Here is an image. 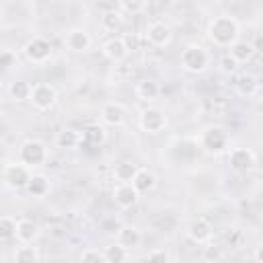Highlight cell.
I'll return each mask as SVG.
<instances>
[{"mask_svg":"<svg viewBox=\"0 0 263 263\" xmlns=\"http://www.w3.org/2000/svg\"><path fill=\"white\" fill-rule=\"evenodd\" d=\"M208 39L218 47H230L236 39H240V25L230 14L214 16L208 23Z\"/></svg>","mask_w":263,"mask_h":263,"instance_id":"1","label":"cell"},{"mask_svg":"<svg viewBox=\"0 0 263 263\" xmlns=\"http://www.w3.org/2000/svg\"><path fill=\"white\" fill-rule=\"evenodd\" d=\"M210 66V53L199 43H189L181 49V68L191 74H201Z\"/></svg>","mask_w":263,"mask_h":263,"instance_id":"2","label":"cell"},{"mask_svg":"<svg viewBox=\"0 0 263 263\" xmlns=\"http://www.w3.org/2000/svg\"><path fill=\"white\" fill-rule=\"evenodd\" d=\"M228 144H230L228 132L220 125H210L199 136V146L208 154H222L228 150Z\"/></svg>","mask_w":263,"mask_h":263,"instance_id":"3","label":"cell"},{"mask_svg":"<svg viewBox=\"0 0 263 263\" xmlns=\"http://www.w3.org/2000/svg\"><path fill=\"white\" fill-rule=\"evenodd\" d=\"M18 160L29 168L43 166L49 160V150L41 140H27L18 148Z\"/></svg>","mask_w":263,"mask_h":263,"instance_id":"4","label":"cell"},{"mask_svg":"<svg viewBox=\"0 0 263 263\" xmlns=\"http://www.w3.org/2000/svg\"><path fill=\"white\" fill-rule=\"evenodd\" d=\"M29 101L37 111H49L58 101V90L49 82H37L31 86Z\"/></svg>","mask_w":263,"mask_h":263,"instance_id":"5","label":"cell"},{"mask_svg":"<svg viewBox=\"0 0 263 263\" xmlns=\"http://www.w3.org/2000/svg\"><path fill=\"white\" fill-rule=\"evenodd\" d=\"M51 43L43 37H33L23 45V53L31 64H45L51 58Z\"/></svg>","mask_w":263,"mask_h":263,"instance_id":"6","label":"cell"},{"mask_svg":"<svg viewBox=\"0 0 263 263\" xmlns=\"http://www.w3.org/2000/svg\"><path fill=\"white\" fill-rule=\"evenodd\" d=\"M138 123H140V129L146 132V134H160V132L166 127L168 119H166V115H164L162 109L148 107V109H144V111L140 113Z\"/></svg>","mask_w":263,"mask_h":263,"instance_id":"7","label":"cell"},{"mask_svg":"<svg viewBox=\"0 0 263 263\" xmlns=\"http://www.w3.org/2000/svg\"><path fill=\"white\" fill-rule=\"evenodd\" d=\"M31 179V168L25 166L21 160L18 162H8L4 166V181L12 189H25V185Z\"/></svg>","mask_w":263,"mask_h":263,"instance_id":"8","label":"cell"},{"mask_svg":"<svg viewBox=\"0 0 263 263\" xmlns=\"http://www.w3.org/2000/svg\"><path fill=\"white\" fill-rule=\"evenodd\" d=\"M228 164L236 173H247L257 164V156L251 148H232L228 152Z\"/></svg>","mask_w":263,"mask_h":263,"instance_id":"9","label":"cell"},{"mask_svg":"<svg viewBox=\"0 0 263 263\" xmlns=\"http://www.w3.org/2000/svg\"><path fill=\"white\" fill-rule=\"evenodd\" d=\"M173 39V31L168 25L156 21V23H150L148 29H146V41L154 47H166Z\"/></svg>","mask_w":263,"mask_h":263,"instance_id":"10","label":"cell"},{"mask_svg":"<svg viewBox=\"0 0 263 263\" xmlns=\"http://www.w3.org/2000/svg\"><path fill=\"white\" fill-rule=\"evenodd\" d=\"M187 236L195 245H208L212 240V236H214V228H212V224L205 218H195L187 226Z\"/></svg>","mask_w":263,"mask_h":263,"instance_id":"11","label":"cell"},{"mask_svg":"<svg viewBox=\"0 0 263 263\" xmlns=\"http://www.w3.org/2000/svg\"><path fill=\"white\" fill-rule=\"evenodd\" d=\"M64 43H66V47H68L70 51H74V53H84V51L90 49L92 39H90V35H88L86 29H72V31L66 33Z\"/></svg>","mask_w":263,"mask_h":263,"instance_id":"12","label":"cell"},{"mask_svg":"<svg viewBox=\"0 0 263 263\" xmlns=\"http://www.w3.org/2000/svg\"><path fill=\"white\" fill-rule=\"evenodd\" d=\"M101 119L105 125H111V127H121L127 119V109L121 105V103H107L103 105L101 109Z\"/></svg>","mask_w":263,"mask_h":263,"instance_id":"13","label":"cell"},{"mask_svg":"<svg viewBox=\"0 0 263 263\" xmlns=\"http://www.w3.org/2000/svg\"><path fill=\"white\" fill-rule=\"evenodd\" d=\"M113 199L117 203V208L121 210H129L138 203L140 199V193L136 191V187L132 183H119L115 189H113Z\"/></svg>","mask_w":263,"mask_h":263,"instance_id":"14","label":"cell"},{"mask_svg":"<svg viewBox=\"0 0 263 263\" xmlns=\"http://www.w3.org/2000/svg\"><path fill=\"white\" fill-rule=\"evenodd\" d=\"M103 55L107 60H111L113 64H121L127 55H129V49L123 41V37H111L103 43Z\"/></svg>","mask_w":263,"mask_h":263,"instance_id":"15","label":"cell"},{"mask_svg":"<svg viewBox=\"0 0 263 263\" xmlns=\"http://www.w3.org/2000/svg\"><path fill=\"white\" fill-rule=\"evenodd\" d=\"M228 49H230V51H228V55H230L238 66H240V64L251 62V60H253V55L257 53L255 45H253L251 41H247V39H236Z\"/></svg>","mask_w":263,"mask_h":263,"instance_id":"16","label":"cell"},{"mask_svg":"<svg viewBox=\"0 0 263 263\" xmlns=\"http://www.w3.org/2000/svg\"><path fill=\"white\" fill-rule=\"evenodd\" d=\"M115 242L129 251V249H134V247H138L142 242V230L138 226H134V224H125V226H121L117 230Z\"/></svg>","mask_w":263,"mask_h":263,"instance_id":"17","label":"cell"},{"mask_svg":"<svg viewBox=\"0 0 263 263\" xmlns=\"http://www.w3.org/2000/svg\"><path fill=\"white\" fill-rule=\"evenodd\" d=\"M156 175L150 171V168H144V166H138L134 179H132V185L136 187V191L142 195V193H150L154 187H156Z\"/></svg>","mask_w":263,"mask_h":263,"instance_id":"18","label":"cell"},{"mask_svg":"<svg viewBox=\"0 0 263 263\" xmlns=\"http://www.w3.org/2000/svg\"><path fill=\"white\" fill-rule=\"evenodd\" d=\"M14 236H16L23 245H31V242H35L37 236H39V226H37V222L29 220V218L18 220V222H16V234H14Z\"/></svg>","mask_w":263,"mask_h":263,"instance_id":"19","label":"cell"},{"mask_svg":"<svg viewBox=\"0 0 263 263\" xmlns=\"http://www.w3.org/2000/svg\"><path fill=\"white\" fill-rule=\"evenodd\" d=\"M234 88H236V92H238L240 97H247V99H249V97H253V95L259 90V82H257V78H255L253 74L242 72V74L236 76Z\"/></svg>","mask_w":263,"mask_h":263,"instance_id":"20","label":"cell"},{"mask_svg":"<svg viewBox=\"0 0 263 263\" xmlns=\"http://www.w3.org/2000/svg\"><path fill=\"white\" fill-rule=\"evenodd\" d=\"M51 189V183L45 175H31L29 183L25 185V191L31 195V197H45Z\"/></svg>","mask_w":263,"mask_h":263,"instance_id":"21","label":"cell"},{"mask_svg":"<svg viewBox=\"0 0 263 263\" xmlns=\"http://www.w3.org/2000/svg\"><path fill=\"white\" fill-rule=\"evenodd\" d=\"M105 140H107V134L101 125H86L80 134V144H86V146H92V148L101 146Z\"/></svg>","mask_w":263,"mask_h":263,"instance_id":"22","label":"cell"},{"mask_svg":"<svg viewBox=\"0 0 263 263\" xmlns=\"http://www.w3.org/2000/svg\"><path fill=\"white\" fill-rule=\"evenodd\" d=\"M136 95L142 99V101H154L158 95H160V86L156 80L152 78H144L136 84Z\"/></svg>","mask_w":263,"mask_h":263,"instance_id":"23","label":"cell"},{"mask_svg":"<svg viewBox=\"0 0 263 263\" xmlns=\"http://www.w3.org/2000/svg\"><path fill=\"white\" fill-rule=\"evenodd\" d=\"M78 144H80V134L70 129V127L55 134V146L62 148V150H74Z\"/></svg>","mask_w":263,"mask_h":263,"instance_id":"24","label":"cell"},{"mask_svg":"<svg viewBox=\"0 0 263 263\" xmlns=\"http://www.w3.org/2000/svg\"><path fill=\"white\" fill-rule=\"evenodd\" d=\"M136 171H138V164H134V162H129V160H123V162H117V164L113 166V177H115V181H119V183H132Z\"/></svg>","mask_w":263,"mask_h":263,"instance_id":"25","label":"cell"},{"mask_svg":"<svg viewBox=\"0 0 263 263\" xmlns=\"http://www.w3.org/2000/svg\"><path fill=\"white\" fill-rule=\"evenodd\" d=\"M103 257H105V263H121V261H127L129 259V251L121 245H111V247H105L103 251Z\"/></svg>","mask_w":263,"mask_h":263,"instance_id":"26","label":"cell"},{"mask_svg":"<svg viewBox=\"0 0 263 263\" xmlns=\"http://www.w3.org/2000/svg\"><path fill=\"white\" fill-rule=\"evenodd\" d=\"M121 25H123L121 12H117V10H107V12H103V16H101V27H103L105 31L115 33V31L121 29Z\"/></svg>","mask_w":263,"mask_h":263,"instance_id":"27","label":"cell"},{"mask_svg":"<svg viewBox=\"0 0 263 263\" xmlns=\"http://www.w3.org/2000/svg\"><path fill=\"white\" fill-rule=\"evenodd\" d=\"M8 92H10V97H12L16 103H23V101H27L29 95H31V84H29L27 80H14V82L10 84V88H8Z\"/></svg>","mask_w":263,"mask_h":263,"instance_id":"28","label":"cell"},{"mask_svg":"<svg viewBox=\"0 0 263 263\" xmlns=\"http://www.w3.org/2000/svg\"><path fill=\"white\" fill-rule=\"evenodd\" d=\"M14 259H16V261H21V263H35V261H39V259H41V255H39L37 247L23 245V247H18V249H16Z\"/></svg>","mask_w":263,"mask_h":263,"instance_id":"29","label":"cell"},{"mask_svg":"<svg viewBox=\"0 0 263 263\" xmlns=\"http://www.w3.org/2000/svg\"><path fill=\"white\" fill-rule=\"evenodd\" d=\"M16 234V220L10 216H0V240H8Z\"/></svg>","mask_w":263,"mask_h":263,"instance_id":"30","label":"cell"},{"mask_svg":"<svg viewBox=\"0 0 263 263\" xmlns=\"http://www.w3.org/2000/svg\"><path fill=\"white\" fill-rule=\"evenodd\" d=\"M148 0H119V6L127 12V14H140L146 8Z\"/></svg>","mask_w":263,"mask_h":263,"instance_id":"31","label":"cell"},{"mask_svg":"<svg viewBox=\"0 0 263 263\" xmlns=\"http://www.w3.org/2000/svg\"><path fill=\"white\" fill-rule=\"evenodd\" d=\"M80 261H84V263H103L105 257H103V251H99V249H86V251L80 253Z\"/></svg>","mask_w":263,"mask_h":263,"instance_id":"32","label":"cell"},{"mask_svg":"<svg viewBox=\"0 0 263 263\" xmlns=\"http://www.w3.org/2000/svg\"><path fill=\"white\" fill-rule=\"evenodd\" d=\"M236 68H238V64H236L228 53L220 60V70H222L224 74H234V72H236Z\"/></svg>","mask_w":263,"mask_h":263,"instance_id":"33","label":"cell"},{"mask_svg":"<svg viewBox=\"0 0 263 263\" xmlns=\"http://www.w3.org/2000/svg\"><path fill=\"white\" fill-rule=\"evenodd\" d=\"M146 259L148 261H168V253L164 251V249H154V251H150L148 255H146Z\"/></svg>","mask_w":263,"mask_h":263,"instance_id":"34","label":"cell"},{"mask_svg":"<svg viewBox=\"0 0 263 263\" xmlns=\"http://www.w3.org/2000/svg\"><path fill=\"white\" fill-rule=\"evenodd\" d=\"M203 259H205V261H220V259H222V253H220L216 247H205Z\"/></svg>","mask_w":263,"mask_h":263,"instance_id":"35","label":"cell"},{"mask_svg":"<svg viewBox=\"0 0 263 263\" xmlns=\"http://www.w3.org/2000/svg\"><path fill=\"white\" fill-rule=\"evenodd\" d=\"M255 261H257V263L263 261V247H257V251H255Z\"/></svg>","mask_w":263,"mask_h":263,"instance_id":"36","label":"cell"},{"mask_svg":"<svg viewBox=\"0 0 263 263\" xmlns=\"http://www.w3.org/2000/svg\"><path fill=\"white\" fill-rule=\"evenodd\" d=\"M2 95H4V92H2V84H0V101H2Z\"/></svg>","mask_w":263,"mask_h":263,"instance_id":"37","label":"cell"}]
</instances>
